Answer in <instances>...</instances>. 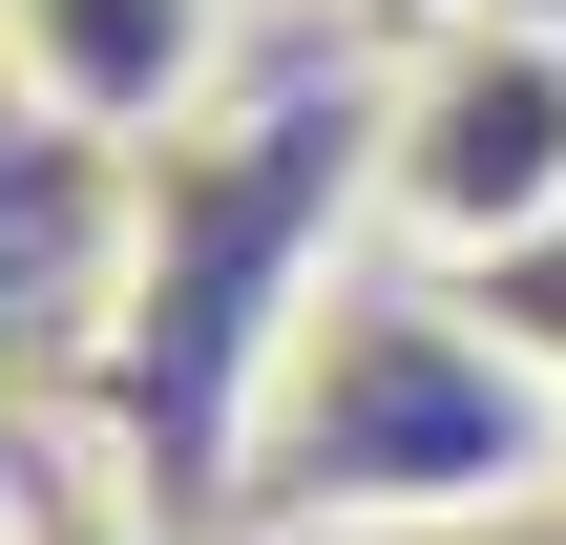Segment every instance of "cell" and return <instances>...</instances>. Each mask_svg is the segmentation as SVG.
<instances>
[{
    "mask_svg": "<svg viewBox=\"0 0 566 545\" xmlns=\"http://www.w3.org/2000/svg\"><path fill=\"white\" fill-rule=\"evenodd\" d=\"M546 441H566V399L504 378V336H462V315H420V294H294L273 504H504Z\"/></svg>",
    "mask_w": 566,
    "mask_h": 545,
    "instance_id": "1",
    "label": "cell"
},
{
    "mask_svg": "<svg viewBox=\"0 0 566 545\" xmlns=\"http://www.w3.org/2000/svg\"><path fill=\"white\" fill-rule=\"evenodd\" d=\"M357 189L420 273H504L566 231V42L525 21H420V63L357 126Z\"/></svg>",
    "mask_w": 566,
    "mask_h": 545,
    "instance_id": "2",
    "label": "cell"
},
{
    "mask_svg": "<svg viewBox=\"0 0 566 545\" xmlns=\"http://www.w3.org/2000/svg\"><path fill=\"white\" fill-rule=\"evenodd\" d=\"M0 84L42 147H168L231 84V0H0Z\"/></svg>",
    "mask_w": 566,
    "mask_h": 545,
    "instance_id": "3",
    "label": "cell"
},
{
    "mask_svg": "<svg viewBox=\"0 0 566 545\" xmlns=\"http://www.w3.org/2000/svg\"><path fill=\"white\" fill-rule=\"evenodd\" d=\"M420 21H525V42H566V0H420Z\"/></svg>",
    "mask_w": 566,
    "mask_h": 545,
    "instance_id": "4",
    "label": "cell"
}]
</instances>
